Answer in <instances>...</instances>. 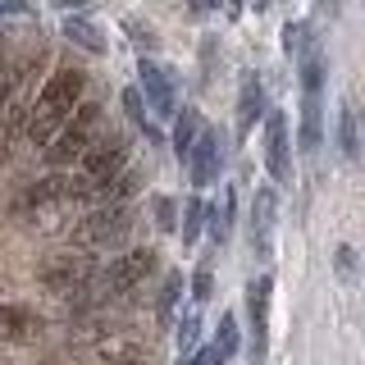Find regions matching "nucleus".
<instances>
[{
    "label": "nucleus",
    "mask_w": 365,
    "mask_h": 365,
    "mask_svg": "<svg viewBox=\"0 0 365 365\" xmlns=\"http://www.w3.org/2000/svg\"><path fill=\"white\" fill-rule=\"evenodd\" d=\"M64 37L73 41V46H83V51H91V55L106 51V37H101V28H96V23H87V19H78V14L64 19Z\"/></svg>",
    "instance_id": "obj_14"
},
{
    "label": "nucleus",
    "mask_w": 365,
    "mask_h": 365,
    "mask_svg": "<svg viewBox=\"0 0 365 365\" xmlns=\"http://www.w3.org/2000/svg\"><path fill=\"white\" fill-rule=\"evenodd\" d=\"M269 297H274V279H269V274L251 279V288H247V324H251L247 356H251V365L269 361Z\"/></svg>",
    "instance_id": "obj_6"
},
{
    "label": "nucleus",
    "mask_w": 365,
    "mask_h": 365,
    "mask_svg": "<svg viewBox=\"0 0 365 365\" xmlns=\"http://www.w3.org/2000/svg\"><path fill=\"white\" fill-rule=\"evenodd\" d=\"M351 265H356V260H351V247H338V274L342 279H351Z\"/></svg>",
    "instance_id": "obj_27"
},
{
    "label": "nucleus",
    "mask_w": 365,
    "mask_h": 365,
    "mask_svg": "<svg viewBox=\"0 0 365 365\" xmlns=\"http://www.w3.org/2000/svg\"><path fill=\"white\" fill-rule=\"evenodd\" d=\"M55 5H60V9H83L87 0H55Z\"/></svg>",
    "instance_id": "obj_29"
},
{
    "label": "nucleus",
    "mask_w": 365,
    "mask_h": 365,
    "mask_svg": "<svg viewBox=\"0 0 365 365\" xmlns=\"http://www.w3.org/2000/svg\"><path fill=\"white\" fill-rule=\"evenodd\" d=\"M319 137H324V119H319V91H306V96H302V133H297V142H302V151H315Z\"/></svg>",
    "instance_id": "obj_13"
},
{
    "label": "nucleus",
    "mask_w": 365,
    "mask_h": 365,
    "mask_svg": "<svg viewBox=\"0 0 365 365\" xmlns=\"http://www.w3.org/2000/svg\"><path fill=\"white\" fill-rule=\"evenodd\" d=\"M197 137H201V114H197V110H182V114H178V123H174V151H178V160H187V155H192Z\"/></svg>",
    "instance_id": "obj_15"
},
{
    "label": "nucleus",
    "mask_w": 365,
    "mask_h": 365,
    "mask_svg": "<svg viewBox=\"0 0 365 365\" xmlns=\"http://www.w3.org/2000/svg\"><path fill=\"white\" fill-rule=\"evenodd\" d=\"M210 351L220 356V365L237 351V319L233 315H220V329H215V338H210Z\"/></svg>",
    "instance_id": "obj_18"
},
{
    "label": "nucleus",
    "mask_w": 365,
    "mask_h": 365,
    "mask_svg": "<svg viewBox=\"0 0 365 365\" xmlns=\"http://www.w3.org/2000/svg\"><path fill=\"white\" fill-rule=\"evenodd\" d=\"M101 356L114 361V365H133V361H142V347L133 338H106L101 342Z\"/></svg>",
    "instance_id": "obj_19"
},
{
    "label": "nucleus",
    "mask_w": 365,
    "mask_h": 365,
    "mask_svg": "<svg viewBox=\"0 0 365 365\" xmlns=\"http://www.w3.org/2000/svg\"><path fill=\"white\" fill-rule=\"evenodd\" d=\"M338 146H342V155H347V160L361 155V128H356V110H351V106L338 110Z\"/></svg>",
    "instance_id": "obj_16"
},
{
    "label": "nucleus",
    "mask_w": 365,
    "mask_h": 365,
    "mask_svg": "<svg viewBox=\"0 0 365 365\" xmlns=\"http://www.w3.org/2000/svg\"><path fill=\"white\" fill-rule=\"evenodd\" d=\"M133 228V205L128 201H110V205H96L91 215L73 224V247L78 251H96V247H114L123 242Z\"/></svg>",
    "instance_id": "obj_3"
},
{
    "label": "nucleus",
    "mask_w": 365,
    "mask_h": 365,
    "mask_svg": "<svg viewBox=\"0 0 365 365\" xmlns=\"http://www.w3.org/2000/svg\"><path fill=\"white\" fill-rule=\"evenodd\" d=\"M205 220H210V237H215V242H228V228H233V187H224L220 205H210Z\"/></svg>",
    "instance_id": "obj_17"
},
{
    "label": "nucleus",
    "mask_w": 365,
    "mask_h": 365,
    "mask_svg": "<svg viewBox=\"0 0 365 365\" xmlns=\"http://www.w3.org/2000/svg\"><path fill=\"white\" fill-rule=\"evenodd\" d=\"M311 23H288V28H283V51L288 55H297V60H302L306 51H311Z\"/></svg>",
    "instance_id": "obj_20"
},
{
    "label": "nucleus",
    "mask_w": 365,
    "mask_h": 365,
    "mask_svg": "<svg viewBox=\"0 0 365 365\" xmlns=\"http://www.w3.org/2000/svg\"><path fill=\"white\" fill-rule=\"evenodd\" d=\"M265 169L274 182L292 178V155H288V119L283 114H269L265 119Z\"/></svg>",
    "instance_id": "obj_7"
},
{
    "label": "nucleus",
    "mask_w": 365,
    "mask_h": 365,
    "mask_svg": "<svg viewBox=\"0 0 365 365\" xmlns=\"http://www.w3.org/2000/svg\"><path fill=\"white\" fill-rule=\"evenodd\" d=\"M197 334H201V319H197V311H187L182 324H178V351H182V356L197 351Z\"/></svg>",
    "instance_id": "obj_22"
},
{
    "label": "nucleus",
    "mask_w": 365,
    "mask_h": 365,
    "mask_svg": "<svg viewBox=\"0 0 365 365\" xmlns=\"http://www.w3.org/2000/svg\"><path fill=\"white\" fill-rule=\"evenodd\" d=\"M123 110H128V114H133V123H137V128H146V133H155V128H151V123H146V106H142V91H137V87H128V91H123Z\"/></svg>",
    "instance_id": "obj_23"
},
{
    "label": "nucleus",
    "mask_w": 365,
    "mask_h": 365,
    "mask_svg": "<svg viewBox=\"0 0 365 365\" xmlns=\"http://www.w3.org/2000/svg\"><path fill=\"white\" fill-rule=\"evenodd\" d=\"M83 87H87L83 68H60V73L46 78V87L37 91V101H32V110H28V137L37 146L51 142L68 123V114L83 106Z\"/></svg>",
    "instance_id": "obj_1"
},
{
    "label": "nucleus",
    "mask_w": 365,
    "mask_h": 365,
    "mask_svg": "<svg viewBox=\"0 0 365 365\" xmlns=\"http://www.w3.org/2000/svg\"><path fill=\"white\" fill-rule=\"evenodd\" d=\"M192 297H197V302H205V297H210V265L197 269V279H192Z\"/></svg>",
    "instance_id": "obj_26"
},
{
    "label": "nucleus",
    "mask_w": 365,
    "mask_h": 365,
    "mask_svg": "<svg viewBox=\"0 0 365 365\" xmlns=\"http://www.w3.org/2000/svg\"><path fill=\"white\" fill-rule=\"evenodd\" d=\"M265 114V87H260V78L256 73H247L242 78V96H237V133H251V123Z\"/></svg>",
    "instance_id": "obj_12"
},
{
    "label": "nucleus",
    "mask_w": 365,
    "mask_h": 365,
    "mask_svg": "<svg viewBox=\"0 0 365 365\" xmlns=\"http://www.w3.org/2000/svg\"><path fill=\"white\" fill-rule=\"evenodd\" d=\"M137 78H142V91H146V101H151V110L165 119V114H174V83H169V73L160 68L155 60H142L137 64Z\"/></svg>",
    "instance_id": "obj_8"
},
{
    "label": "nucleus",
    "mask_w": 365,
    "mask_h": 365,
    "mask_svg": "<svg viewBox=\"0 0 365 365\" xmlns=\"http://www.w3.org/2000/svg\"><path fill=\"white\" fill-rule=\"evenodd\" d=\"M155 224L160 228H174L178 220H174V201H169V197H155Z\"/></svg>",
    "instance_id": "obj_25"
},
{
    "label": "nucleus",
    "mask_w": 365,
    "mask_h": 365,
    "mask_svg": "<svg viewBox=\"0 0 365 365\" xmlns=\"http://www.w3.org/2000/svg\"><path fill=\"white\" fill-rule=\"evenodd\" d=\"M274 215H279V197H274V187H260L256 201H251V247H256L260 256H269Z\"/></svg>",
    "instance_id": "obj_9"
},
{
    "label": "nucleus",
    "mask_w": 365,
    "mask_h": 365,
    "mask_svg": "<svg viewBox=\"0 0 365 365\" xmlns=\"http://www.w3.org/2000/svg\"><path fill=\"white\" fill-rule=\"evenodd\" d=\"M201 224H205V201H201V197L182 201V242H197Z\"/></svg>",
    "instance_id": "obj_21"
},
{
    "label": "nucleus",
    "mask_w": 365,
    "mask_h": 365,
    "mask_svg": "<svg viewBox=\"0 0 365 365\" xmlns=\"http://www.w3.org/2000/svg\"><path fill=\"white\" fill-rule=\"evenodd\" d=\"M178 292H182V274H169V279H165V292H160V315H169V311H174Z\"/></svg>",
    "instance_id": "obj_24"
},
{
    "label": "nucleus",
    "mask_w": 365,
    "mask_h": 365,
    "mask_svg": "<svg viewBox=\"0 0 365 365\" xmlns=\"http://www.w3.org/2000/svg\"><path fill=\"white\" fill-rule=\"evenodd\" d=\"M192 365H220V356H215V351H210V347H205V351H201V356H197V361H192Z\"/></svg>",
    "instance_id": "obj_28"
},
{
    "label": "nucleus",
    "mask_w": 365,
    "mask_h": 365,
    "mask_svg": "<svg viewBox=\"0 0 365 365\" xmlns=\"http://www.w3.org/2000/svg\"><path fill=\"white\" fill-rule=\"evenodd\" d=\"M123 165H128V146H123V137H96V142H91V151L78 160V178L87 182L91 201H96L101 192L123 174Z\"/></svg>",
    "instance_id": "obj_4"
},
{
    "label": "nucleus",
    "mask_w": 365,
    "mask_h": 365,
    "mask_svg": "<svg viewBox=\"0 0 365 365\" xmlns=\"http://www.w3.org/2000/svg\"><path fill=\"white\" fill-rule=\"evenodd\" d=\"M197 5H201V9H210V5H220V0H197Z\"/></svg>",
    "instance_id": "obj_30"
},
{
    "label": "nucleus",
    "mask_w": 365,
    "mask_h": 365,
    "mask_svg": "<svg viewBox=\"0 0 365 365\" xmlns=\"http://www.w3.org/2000/svg\"><path fill=\"white\" fill-rule=\"evenodd\" d=\"M220 160H224V155H220V137L201 128L197 146H192V155H187V165H192V182H197V187H210V182L220 178Z\"/></svg>",
    "instance_id": "obj_10"
},
{
    "label": "nucleus",
    "mask_w": 365,
    "mask_h": 365,
    "mask_svg": "<svg viewBox=\"0 0 365 365\" xmlns=\"http://www.w3.org/2000/svg\"><path fill=\"white\" fill-rule=\"evenodd\" d=\"M37 279H41V288L55 292V297H78L91 279H96V260H91L87 251H64V256L46 260L37 269Z\"/></svg>",
    "instance_id": "obj_5"
},
{
    "label": "nucleus",
    "mask_w": 365,
    "mask_h": 365,
    "mask_svg": "<svg viewBox=\"0 0 365 365\" xmlns=\"http://www.w3.org/2000/svg\"><path fill=\"white\" fill-rule=\"evenodd\" d=\"M0 9H9V5H5V0H0Z\"/></svg>",
    "instance_id": "obj_32"
},
{
    "label": "nucleus",
    "mask_w": 365,
    "mask_h": 365,
    "mask_svg": "<svg viewBox=\"0 0 365 365\" xmlns=\"http://www.w3.org/2000/svg\"><path fill=\"white\" fill-rule=\"evenodd\" d=\"M319 5H334V0H319Z\"/></svg>",
    "instance_id": "obj_31"
},
{
    "label": "nucleus",
    "mask_w": 365,
    "mask_h": 365,
    "mask_svg": "<svg viewBox=\"0 0 365 365\" xmlns=\"http://www.w3.org/2000/svg\"><path fill=\"white\" fill-rule=\"evenodd\" d=\"M37 329H41V319L28 306H0V338L5 342H28V338H37Z\"/></svg>",
    "instance_id": "obj_11"
},
{
    "label": "nucleus",
    "mask_w": 365,
    "mask_h": 365,
    "mask_svg": "<svg viewBox=\"0 0 365 365\" xmlns=\"http://www.w3.org/2000/svg\"><path fill=\"white\" fill-rule=\"evenodd\" d=\"M96 137H101V106L96 101H83V106L68 114L64 128L46 142V160H51L55 169H68V165H78V160L91 151Z\"/></svg>",
    "instance_id": "obj_2"
}]
</instances>
